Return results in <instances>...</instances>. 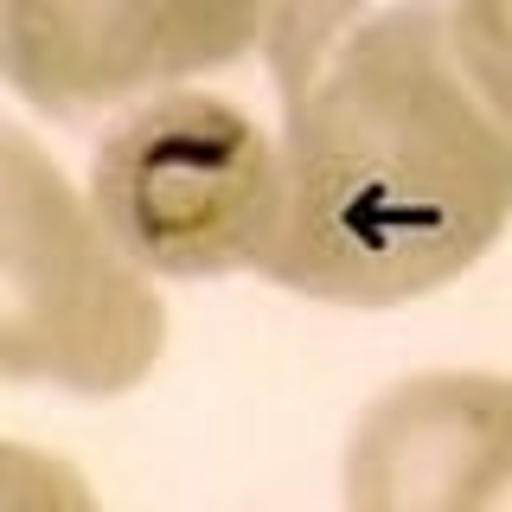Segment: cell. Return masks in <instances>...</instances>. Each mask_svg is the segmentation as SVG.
<instances>
[{
	"mask_svg": "<svg viewBox=\"0 0 512 512\" xmlns=\"http://www.w3.org/2000/svg\"><path fill=\"white\" fill-rule=\"evenodd\" d=\"M288 218L269 282L327 308H404L512 224V52L461 0H282Z\"/></svg>",
	"mask_w": 512,
	"mask_h": 512,
	"instance_id": "cell-1",
	"label": "cell"
},
{
	"mask_svg": "<svg viewBox=\"0 0 512 512\" xmlns=\"http://www.w3.org/2000/svg\"><path fill=\"white\" fill-rule=\"evenodd\" d=\"M90 205L148 276H237L282 250V148L224 96L167 90L135 103L90 160Z\"/></svg>",
	"mask_w": 512,
	"mask_h": 512,
	"instance_id": "cell-2",
	"label": "cell"
},
{
	"mask_svg": "<svg viewBox=\"0 0 512 512\" xmlns=\"http://www.w3.org/2000/svg\"><path fill=\"white\" fill-rule=\"evenodd\" d=\"M282 0H0L7 84L39 116L90 122L263 52Z\"/></svg>",
	"mask_w": 512,
	"mask_h": 512,
	"instance_id": "cell-4",
	"label": "cell"
},
{
	"mask_svg": "<svg viewBox=\"0 0 512 512\" xmlns=\"http://www.w3.org/2000/svg\"><path fill=\"white\" fill-rule=\"evenodd\" d=\"M7 148V282H0V372L13 384H64L116 397L154 372L167 346V308L103 231L64 173L32 148L20 122Z\"/></svg>",
	"mask_w": 512,
	"mask_h": 512,
	"instance_id": "cell-3",
	"label": "cell"
},
{
	"mask_svg": "<svg viewBox=\"0 0 512 512\" xmlns=\"http://www.w3.org/2000/svg\"><path fill=\"white\" fill-rule=\"evenodd\" d=\"M346 512H512V378L416 372L346 436Z\"/></svg>",
	"mask_w": 512,
	"mask_h": 512,
	"instance_id": "cell-5",
	"label": "cell"
},
{
	"mask_svg": "<svg viewBox=\"0 0 512 512\" xmlns=\"http://www.w3.org/2000/svg\"><path fill=\"white\" fill-rule=\"evenodd\" d=\"M7 512H96V500L58 455L7 442Z\"/></svg>",
	"mask_w": 512,
	"mask_h": 512,
	"instance_id": "cell-6",
	"label": "cell"
},
{
	"mask_svg": "<svg viewBox=\"0 0 512 512\" xmlns=\"http://www.w3.org/2000/svg\"><path fill=\"white\" fill-rule=\"evenodd\" d=\"M461 7H468L474 20H480V26H487L493 39H500L506 52H512V0H461Z\"/></svg>",
	"mask_w": 512,
	"mask_h": 512,
	"instance_id": "cell-7",
	"label": "cell"
}]
</instances>
